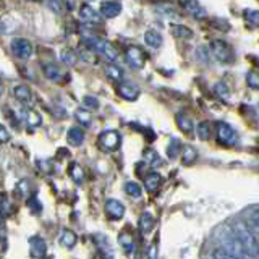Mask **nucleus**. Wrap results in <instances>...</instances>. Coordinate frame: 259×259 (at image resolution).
Wrapping results in <instances>:
<instances>
[{"mask_svg":"<svg viewBox=\"0 0 259 259\" xmlns=\"http://www.w3.org/2000/svg\"><path fill=\"white\" fill-rule=\"evenodd\" d=\"M62 62H63L65 65H75V63H76V54L73 52V51L63 52V55H62Z\"/></svg>","mask_w":259,"mask_h":259,"instance_id":"a19ab883","label":"nucleus"},{"mask_svg":"<svg viewBox=\"0 0 259 259\" xmlns=\"http://www.w3.org/2000/svg\"><path fill=\"white\" fill-rule=\"evenodd\" d=\"M144 42L148 44L151 49H159V47L162 46V36H160V32L156 31V29L146 31V34H144Z\"/></svg>","mask_w":259,"mask_h":259,"instance_id":"a211bd4d","label":"nucleus"},{"mask_svg":"<svg viewBox=\"0 0 259 259\" xmlns=\"http://www.w3.org/2000/svg\"><path fill=\"white\" fill-rule=\"evenodd\" d=\"M47 7L52 8V10H55L57 13H60V10H62V5L59 2H47Z\"/></svg>","mask_w":259,"mask_h":259,"instance_id":"a18cd8bd","label":"nucleus"},{"mask_svg":"<svg viewBox=\"0 0 259 259\" xmlns=\"http://www.w3.org/2000/svg\"><path fill=\"white\" fill-rule=\"evenodd\" d=\"M118 243L121 245V248H123V251L126 254H132L133 249H135V241H133V237L126 232H121L118 235Z\"/></svg>","mask_w":259,"mask_h":259,"instance_id":"b1692460","label":"nucleus"},{"mask_svg":"<svg viewBox=\"0 0 259 259\" xmlns=\"http://www.w3.org/2000/svg\"><path fill=\"white\" fill-rule=\"evenodd\" d=\"M198 157V151L193 148V146L190 144H186L183 146V149H182V164L183 165H191L194 160H196Z\"/></svg>","mask_w":259,"mask_h":259,"instance_id":"4be33fe9","label":"nucleus"},{"mask_svg":"<svg viewBox=\"0 0 259 259\" xmlns=\"http://www.w3.org/2000/svg\"><path fill=\"white\" fill-rule=\"evenodd\" d=\"M172 34L178 39H190V37H193V31L190 28L183 26V24H174Z\"/></svg>","mask_w":259,"mask_h":259,"instance_id":"7c9ffc66","label":"nucleus"},{"mask_svg":"<svg viewBox=\"0 0 259 259\" xmlns=\"http://www.w3.org/2000/svg\"><path fill=\"white\" fill-rule=\"evenodd\" d=\"M44 75L47 79H51L54 81V83H57V81H60L63 76H65V71L59 67V65H55V63H46L44 67Z\"/></svg>","mask_w":259,"mask_h":259,"instance_id":"4468645a","label":"nucleus"},{"mask_svg":"<svg viewBox=\"0 0 259 259\" xmlns=\"http://www.w3.org/2000/svg\"><path fill=\"white\" fill-rule=\"evenodd\" d=\"M105 212H107V215L110 219H115V221H118V219H121L125 215V207H123V204H121L120 201L109 199L107 202H105Z\"/></svg>","mask_w":259,"mask_h":259,"instance_id":"9b49d317","label":"nucleus"},{"mask_svg":"<svg viewBox=\"0 0 259 259\" xmlns=\"http://www.w3.org/2000/svg\"><path fill=\"white\" fill-rule=\"evenodd\" d=\"M215 128H217L219 143H222L225 146H232V144L237 143L238 136H237V132H235L233 126H230L229 123H225V121H219Z\"/></svg>","mask_w":259,"mask_h":259,"instance_id":"423d86ee","label":"nucleus"},{"mask_svg":"<svg viewBox=\"0 0 259 259\" xmlns=\"http://www.w3.org/2000/svg\"><path fill=\"white\" fill-rule=\"evenodd\" d=\"M104 73H105V76L112 81H117V83H121V81H123V71H121V68L117 67V65H112V63L105 65Z\"/></svg>","mask_w":259,"mask_h":259,"instance_id":"6ab92c4d","label":"nucleus"},{"mask_svg":"<svg viewBox=\"0 0 259 259\" xmlns=\"http://www.w3.org/2000/svg\"><path fill=\"white\" fill-rule=\"evenodd\" d=\"M162 183V177L157 172H151L144 177V188L148 190L149 193H154Z\"/></svg>","mask_w":259,"mask_h":259,"instance_id":"f3484780","label":"nucleus"},{"mask_svg":"<svg viewBox=\"0 0 259 259\" xmlns=\"http://www.w3.org/2000/svg\"><path fill=\"white\" fill-rule=\"evenodd\" d=\"M121 13V5L118 2H104L101 4V15L104 18H115Z\"/></svg>","mask_w":259,"mask_h":259,"instance_id":"2eb2a0df","label":"nucleus"},{"mask_svg":"<svg viewBox=\"0 0 259 259\" xmlns=\"http://www.w3.org/2000/svg\"><path fill=\"white\" fill-rule=\"evenodd\" d=\"M125 191L130 194L132 198H141V194H143V190H141V186L135 183V182H128L125 185Z\"/></svg>","mask_w":259,"mask_h":259,"instance_id":"f704fd0d","label":"nucleus"},{"mask_svg":"<svg viewBox=\"0 0 259 259\" xmlns=\"http://www.w3.org/2000/svg\"><path fill=\"white\" fill-rule=\"evenodd\" d=\"M214 94L219 97L221 101H229L230 97V89L227 86L224 81H219V83L214 84Z\"/></svg>","mask_w":259,"mask_h":259,"instance_id":"c756f323","label":"nucleus"},{"mask_svg":"<svg viewBox=\"0 0 259 259\" xmlns=\"http://www.w3.org/2000/svg\"><path fill=\"white\" fill-rule=\"evenodd\" d=\"M177 125L186 135L193 133V128H194L193 121H191V118L188 115H185V113H177Z\"/></svg>","mask_w":259,"mask_h":259,"instance_id":"393cba45","label":"nucleus"},{"mask_svg":"<svg viewBox=\"0 0 259 259\" xmlns=\"http://www.w3.org/2000/svg\"><path fill=\"white\" fill-rule=\"evenodd\" d=\"M28 207L32 210V212H36V214H39L40 210H42V204L39 202L37 196H31V198L28 199Z\"/></svg>","mask_w":259,"mask_h":259,"instance_id":"ea45409f","label":"nucleus"},{"mask_svg":"<svg viewBox=\"0 0 259 259\" xmlns=\"http://www.w3.org/2000/svg\"><path fill=\"white\" fill-rule=\"evenodd\" d=\"M225 246H227V253H230V254H233L235 257H245L246 256V253L243 251V248L240 246V243L237 241V238L233 237V233H230L229 235V238H225Z\"/></svg>","mask_w":259,"mask_h":259,"instance_id":"ddd939ff","label":"nucleus"},{"mask_svg":"<svg viewBox=\"0 0 259 259\" xmlns=\"http://www.w3.org/2000/svg\"><path fill=\"white\" fill-rule=\"evenodd\" d=\"M246 84L251 88V89H259V75L256 71H248L246 73Z\"/></svg>","mask_w":259,"mask_h":259,"instance_id":"c9c22d12","label":"nucleus"},{"mask_svg":"<svg viewBox=\"0 0 259 259\" xmlns=\"http://www.w3.org/2000/svg\"><path fill=\"white\" fill-rule=\"evenodd\" d=\"M76 241H78V237L73 230H63L62 235L59 237V243L63 245L65 248H73L76 245Z\"/></svg>","mask_w":259,"mask_h":259,"instance_id":"5701e85b","label":"nucleus"},{"mask_svg":"<svg viewBox=\"0 0 259 259\" xmlns=\"http://www.w3.org/2000/svg\"><path fill=\"white\" fill-rule=\"evenodd\" d=\"M13 96L16 101H20L21 104H29L32 99V94H31V89L26 84H18L15 86L13 89Z\"/></svg>","mask_w":259,"mask_h":259,"instance_id":"dca6fc26","label":"nucleus"},{"mask_svg":"<svg viewBox=\"0 0 259 259\" xmlns=\"http://www.w3.org/2000/svg\"><path fill=\"white\" fill-rule=\"evenodd\" d=\"M10 141V133L7 132V128L0 123V143H8Z\"/></svg>","mask_w":259,"mask_h":259,"instance_id":"c03bdc74","label":"nucleus"},{"mask_svg":"<svg viewBox=\"0 0 259 259\" xmlns=\"http://www.w3.org/2000/svg\"><path fill=\"white\" fill-rule=\"evenodd\" d=\"M180 148H182V144L178 140H172V143L168 144V148H167V156L170 159H175L178 156V152H180Z\"/></svg>","mask_w":259,"mask_h":259,"instance_id":"e433bc0d","label":"nucleus"},{"mask_svg":"<svg viewBox=\"0 0 259 259\" xmlns=\"http://www.w3.org/2000/svg\"><path fill=\"white\" fill-rule=\"evenodd\" d=\"M67 140L71 146H79L81 143L84 141V132L81 130L79 126H71L68 130V135H67Z\"/></svg>","mask_w":259,"mask_h":259,"instance_id":"aec40b11","label":"nucleus"},{"mask_svg":"<svg viewBox=\"0 0 259 259\" xmlns=\"http://www.w3.org/2000/svg\"><path fill=\"white\" fill-rule=\"evenodd\" d=\"M245 20L253 24V26L259 28V10H246L245 12Z\"/></svg>","mask_w":259,"mask_h":259,"instance_id":"4c0bfd02","label":"nucleus"},{"mask_svg":"<svg viewBox=\"0 0 259 259\" xmlns=\"http://www.w3.org/2000/svg\"><path fill=\"white\" fill-rule=\"evenodd\" d=\"M4 93V83H2V79H0V96H2Z\"/></svg>","mask_w":259,"mask_h":259,"instance_id":"de8ad7c7","label":"nucleus"},{"mask_svg":"<svg viewBox=\"0 0 259 259\" xmlns=\"http://www.w3.org/2000/svg\"><path fill=\"white\" fill-rule=\"evenodd\" d=\"M75 118L78 120V123H81L83 126H89V125H91V121H93L91 113H89L86 109H78L75 112Z\"/></svg>","mask_w":259,"mask_h":259,"instance_id":"2f4dec72","label":"nucleus"},{"mask_svg":"<svg viewBox=\"0 0 259 259\" xmlns=\"http://www.w3.org/2000/svg\"><path fill=\"white\" fill-rule=\"evenodd\" d=\"M232 233L240 243V246L246 253L248 257H259V240L254 237V233L249 230L246 222L243 221H235L232 224Z\"/></svg>","mask_w":259,"mask_h":259,"instance_id":"f257e3e1","label":"nucleus"},{"mask_svg":"<svg viewBox=\"0 0 259 259\" xmlns=\"http://www.w3.org/2000/svg\"><path fill=\"white\" fill-rule=\"evenodd\" d=\"M182 7L185 8L186 12H188L191 16H194V18H204L206 16V10L202 8L198 2H183Z\"/></svg>","mask_w":259,"mask_h":259,"instance_id":"412c9836","label":"nucleus"},{"mask_svg":"<svg viewBox=\"0 0 259 259\" xmlns=\"http://www.w3.org/2000/svg\"><path fill=\"white\" fill-rule=\"evenodd\" d=\"M144 157H146V160H151V164H156V162H160V159H159V156H157V152H156V151H152V149L144 151Z\"/></svg>","mask_w":259,"mask_h":259,"instance_id":"37998d69","label":"nucleus"},{"mask_svg":"<svg viewBox=\"0 0 259 259\" xmlns=\"http://www.w3.org/2000/svg\"><path fill=\"white\" fill-rule=\"evenodd\" d=\"M210 259H238V257H235L233 254L227 253L225 249H215L214 253H212V257H210Z\"/></svg>","mask_w":259,"mask_h":259,"instance_id":"79ce46f5","label":"nucleus"},{"mask_svg":"<svg viewBox=\"0 0 259 259\" xmlns=\"http://www.w3.org/2000/svg\"><path fill=\"white\" fill-rule=\"evenodd\" d=\"M10 214V201L5 193H0V219L7 217Z\"/></svg>","mask_w":259,"mask_h":259,"instance_id":"72a5a7b5","label":"nucleus"},{"mask_svg":"<svg viewBox=\"0 0 259 259\" xmlns=\"http://www.w3.org/2000/svg\"><path fill=\"white\" fill-rule=\"evenodd\" d=\"M10 49L15 57H18L21 60H26L32 55V46L28 39H23V37H16L12 40Z\"/></svg>","mask_w":259,"mask_h":259,"instance_id":"0eeeda50","label":"nucleus"},{"mask_svg":"<svg viewBox=\"0 0 259 259\" xmlns=\"http://www.w3.org/2000/svg\"><path fill=\"white\" fill-rule=\"evenodd\" d=\"M149 259H156V246H154V245L149 249Z\"/></svg>","mask_w":259,"mask_h":259,"instance_id":"49530a36","label":"nucleus"},{"mask_svg":"<svg viewBox=\"0 0 259 259\" xmlns=\"http://www.w3.org/2000/svg\"><path fill=\"white\" fill-rule=\"evenodd\" d=\"M79 20L89 24H97V23H101V13H97L91 5L84 4L79 8Z\"/></svg>","mask_w":259,"mask_h":259,"instance_id":"9d476101","label":"nucleus"},{"mask_svg":"<svg viewBox=\"0 0 259 259\" xmlns=\"http://www.w3.org/2000/svg\"><path fill=\"white\" fill-rule=\"evenodd\" d=\"M117 91L121 99H125V101H136L138 97H140V88L133 83H130V81H121V83H118Z\"/></svg>","mask_w":259,"mask_h":259,"instance_id":"6e6552de","label":"nucleus"},{"mask_svg":"<svg viewBox=\"0 0 259 259\" xmlns=\"http://www.w3.org/2000/svg\"><path fill=\"white\" fill-rule=\"evenodd\" d=\"M209 52L217 62L221 63H233L235 62V51L230 44H227L222 39H214L209 44Z\"/></svg>","mask_w":259,"mask_h":259,"instance_id":"7ed1b4c3","label":"nucleus"},{"mask_svg":"<svg viewBox=\"0 0 259 259\" xmlns=\"http://www.w3.org/2000/svg\"><path fill=\"white\" fill-rule=\"evenodd\" d=\"M24 121H26V125L29 128H36L39 126L40 123H42V118H40V115L36 112V110H26L24 112Z\"/></svg>","mask_w":259,"mask_h":259,"instance_id":"cd10ccee","label":"nucleus"},{"mask_svg":"<svg viewBox=\"0 0 259 259\" xmlns=\"http://www.w3.org/2000/svg\"><path fill=\"white\" fill-rule=\"evenodd\" d=\"M97 143L104 149V151H117L120 148L121 143V136L115 130H107V132L101 133V136L97 138Z\"/></svg>","mask_w":259,"mask_h":259,"instance_id":"20e7f679","label":"nucleus"},{"mask_svg":"<svg viewBox=\"0 0 259 259\" xmlns=\"http://www.w3.org/2000/svg\"><path fill=\"white\" fill-rule=\"evenodd\" d=\"M31 245V256L36 259H42L47 253V243L42 237H32L29 240Z\"/></svg>","mask_w":259,"mask_h":259,"instance_id":"1a4fd4ad","label":"nucleus"},{"mask_svg":"<svg viewBox=\"0 0 259 259\" xmlns=\"http://www.w3.org/2000/svg\"><path fill=\"white\" fill-rule=\"evenodd\" d=\"M154 224H156V221H154V215L151 212H143L141 214V217H140V230L143 233H149L154 229Z\"/></svg>","mask_w":259,"mask_h":259,"instance_id":"a878e982","label":"nucleus"},{"mask_svg":"<svg viewBox=\"0 0 259 259\" xmlns=\"http://www.w3.org/2000/svg\"><path fill=\"white\" fill-rule=\"evenodd\" d=\"M196 135L202 141L209 140V138H210V123H209V121H201V123L196 126Z\"/></svg>","mask_w":259,"mask_h":259,"instance_id":"473e14b6","label":"nucleus"},{"mask_svg":"<svg viewBox=\"0 0 259 259\" xmlns=\"http://www.w3.org/2000/svg\"><path fill=\"white\" fill-rule=\"evenodd\" d=\"M84 107L89 109V110H96V109H99V101L96 99L94 96H84Z\"/></svg>","mask_w":259,"mask_h":259,"instance_id":"58836bf2","label":"nucleus"},{"mask_svg":"<svg viewBox=\"0 0 259 259\" xmlns=\"http://www.w3.org/2000/svg\"><path fill=\"white\" fill-rule=\"evenodd\" d=\"M249 230L254 233V237L259 240V209H254L253 212L249 214V219H248V224Z\"/></svg>","mask_w":259,"mask_h":259,"instance_id":"c85d7f7f","label":"nucleus"},{"mask_svg":"<svg viewBox=\"0 0 259 259\" xmlns=\"http://www.w3.org/2000/svg\"><path fill=\"white\" fill-rule=\"evenodd\" d=\"M84 44L89 51H93V54L101 55L102 59H105L107 62L117 60V51L109 40L101 39V37H84Z\"/></svg>","mask_w":259,"mask_h":259,"instance_id":"f03ea898","label":"nucleus"},{"mask_svg":"<svg viewBox=\"0 0 259 259\" xmlns=\"http://www.w3.org/2000/svg\"><path fill=\"white\" fill-rule=\"evenodd\" d=\"M94 240L97 243V248H99V251H101L102 259H113V251H112V246L109 243V238L105 237V235L99 233V235H96Z\"/></svg>","mask_w":259,"mask_h":259,"instance_id":"f8f14e48","label":"nucleus"},{"mask_svg":"<svg viewBox=\"0 0 259 259\" xmlns=\"http://www.w3.org/2000/svg\"><path fill=\"white\" fill-rule=\"evenodd\" d=\"M125 60L132 68L140 70L146 63V54L143 49H140L138 46H130L125 51Z\"/></svg>","mask_w":259,"mask_h":259,"instance_id":"39448f33","label":"nucleus"},{"mask_svg":"<svg viewBox=\"0 0 259 259\" xmlns=\"http://www.w3.org/2000/svg\"><path fill=\"white\" fill-rule=\"evenodd\" d=\"M68 174L73 178V182H76L78 185H81L84 182V170L81 168L76 162H71L70 167H68Z\"/></svg>","mask_w":259,"mask_h":259,"instance_id":"bb28decb","label":"nucleus"}]
</instances>
